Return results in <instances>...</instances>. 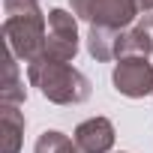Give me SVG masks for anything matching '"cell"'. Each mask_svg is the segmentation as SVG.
Returning <instances> with one entry per match:
<instances>
[{
  "mask_svg": "<svg viewBox=\"0 0 153 153\" xmlns=\"http://www.w3.org/2000/svg\"><path fill=\"white\" fill-rule=\"evenodd\" d=\"M72 138L81 153H108L114 147V126L108 117H90L75 126Z\"/></svg>",
  "mask_w": 153,
  "mask_h": 153,
  "instance_id": "cell-6",
  "label": "cell"
},
{
  "mask_svg": "<svg viewBox=\"0 0 153 153\" xmlns=\"http://www.w3.org/2000/svg\"><path fill=\"white\" fill-rule=\"evenodd\" d=\"M114 90L129 96V99H141L147 93H153V63L147 57H120L114 63L111 72Z\"/></svg>",
  "mask_w": 153,
  "mask_h": 153,
  "instance_id": "cell-4",
  "label": "cell"
},
{
  "mask_svg": "<svg viewBox=\"0 0 153 153\" xmlns=\"http://www.w3.org/2000/svg\"><path fill=\"white\" fill-rule=\"evenodd\" d=\"M33 153H81L78 144H75V138L57 132V129H45L39 138H36V147Z\"/></svg>",
  "mask_w": 153,
  "mask_h": 153,
  "instance_id": "cell-11",
  "label": "cell"
},
{
  "mask_svg": "<svg viewBox=\"0 0 153 153\" xmlns=\"http://www.w3.org/2000/svg\"><path fill=\"white\" fill-rule=\"evenodd\" d=\"M120 36H123V33H117V30L93 27V24H90V33H87V51H90V57L99 60V63L120 57Z\"/></svg>",
  "mask_w": 153,
  "mask_h": 153,
  "instance_id": "cell-9",
  "label": "cell"
},
{
  "mask_svg": "<svg viewBox=\"0 0 153 153\" xmlns=\"http://www.w3.org/2000/svg\"><path fill=\"white\" fill-rule=\"evenodd\" d=\"M78 54V21L66 9H51L48 12V30H45V51L42 57L69 63Z\"/></svg>",
  "mask_w": 153,
  "mask_h": 153,
  "instance_id": "cell-3",
  "label": "cell"
},
{
  "mask_svg": "<svg viewBox=\"0 0 153 153\" xmlns=\"http://www.w3.org/2000/svg\"><path fill=\"white\" fill-rule=\"evenodd\" d=\"M27 78L54 105H81L93 93V84L84 72L51 57H36L33 63H27Z\"/></svg>",
  "mask_w": 153,
  "mask_h": 153,
  "instance_id": "cell-2",
  "label": "cell"
},
{
  "mask_svg": "<svg viewBox=\"0 0 153 153\" xmlns=\"http://www.w3.org/2000/svg\"><path fill=\"white\" fill-rule=\"evenodd\" d=\"M27 99V87L18 75V57L6 48V78H3V87H0V102L3 105H21Z\"/></svg>",
  "mask_w": 153,
  "mask_h": 153,
  "instance_id": "cell-10",
  "label": "cell"
},
{
  "mask_svg": "<svg viewBox=\"0 0 153 153\" xmlns=\"http://www.w3.org/2000/svg\"><path fill=\"white\" fill-rule=\"evenodd\" d=\"M138 0H96L87 21L93 27H108L117 33H126L138 21Z\"/></svg>",
  "mask_w": 153,
  "mask_h": 153,
  "instance_id": "cell-5",
  "label": "cell"
},
{
  "mask_svg": "<svg viewBox=\"0 0 153 153\" xmlns=\"http://www.w3.org/2000/svg\"><path fill=\"white\" fill-rule=\"evenodd\" d=\"M0 132H3L0 153H18V150H21L24 114L18 111V105H0Z\"/></svg>",
  "mask_w": 153,
  "mask_h": 153,
  "instance_id": "cell-8",
  "label": "cell"
},
{
  "mask_svg": "<svg viewBox=\"0 0 153 153\" xmlns=\"http://www.w3.org/2000/svg\"><path fill=\"white\" fill-rule=\"evenodd\" d=\"M3 9H6V21H3L6 48L24 63L42 57L48 18L39 9V3L36 0H3Z\"/></svg>",
  "mask_w": 153,
  "mask_h": 153,
  "instance_id": "cell-1",
  "label": "cell"
},
{
  "mask_svg": "<svg viewBox=\"0 0 153 153\" xmlns=\"http://www.w3.org/2000/svg\"><path fill=\"white\" fill-rule=\"evenodd\" d=\"M147 54H153V12L141 15L120 36V57H147Z\"/></svg>",
  "mask_w": 153,
  "mask_h": 153,
  "instance_id": "cell-7",
  "label": "cell"
},
{
  "mask_svg": "<svg viewBox=\"0 0 153 153\" xmlns=\"http://www.w3.org/2000/svg\"><path fill=\"white\" fill-rule=\"evenodd\" d=\"M138 9L141 12H153V0H138Z\"/></svg>",
  "mask_w": 153,
  "mask_h": 153,
  "instance_id": "cell-12",
  "label": "cell"
}]
</instances>
